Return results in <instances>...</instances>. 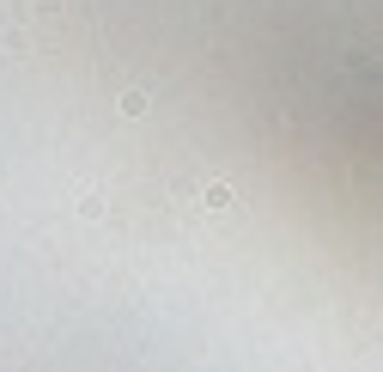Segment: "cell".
<instances>
[{
    "label": "cell",
    "mask_w": 383,
    "mask_h": 372,
    "mask_svg": "<svg viewBox=\"0 0 383 372\" xmlns=\"http://www.w3.org/2000/svg\"><path fill=\"white\" fill-rule=\"evenodd\" d=\"M231 201H237V195H231L225 184H213V189H207V208H231Z\"/></svg>",
    "instance_id": "obj_1"
}]
</instances>
